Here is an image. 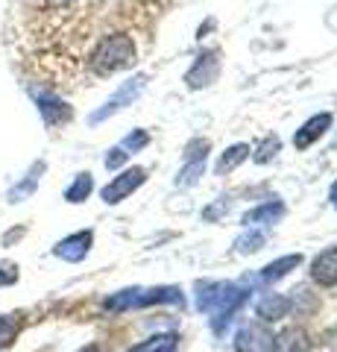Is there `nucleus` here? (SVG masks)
I'll list each match as a JSON object with an SVG mask.
<instances>
[{
    "instance_id": "nucleus-1",
    "label": "nucleus",
    "mask_w": 337,
    "mask_h": 352,
    "mask_svg": "<svg viewBox=\"0 0 337 352\" xmlns=\"http://www.w3.org/2000/svg\"><path fill=\"white\" fill-rule=\"evenodd\" d=\"M138 47L129 32H112V36H100L94 41L85 59V71L91 76H112L117 71H126L135 65Z\"/></svg>"
},
{
    "instance_id": "nucleus-2",
    "label": "nucleus",
    "mask_w": 337,
    "mask_h": 352,
    "mask_svg": "<svg viewBox=\"0 0 337 352\" xmlns=\"http://www.w3.org/2000/svg\"><path fill=\"white\" fill-rule=\"evenodd\" d=\"M197 308L205 314H211V329L217 335H223V329L229 326L232 314L244 305L246 291L237 288L232 282H202L197 285Z\"/></svg>"
},
{
    "instance_id": "nucleus-3",
    "label": "nucleus",
    "mask_w": 337,
    "mask_h": 352,
    "mask_svg": "<svg viewBox=\"0 0 337 352\" xmlns=\"http://www.w3.org/2000/svg\"><path fill=\"white\" fill-rule=\"evenodd\" d=\"M156 302H179L182 305V291L179 288H126L112 294L103 302L106 311H129V308L141 305H156Z\"/></svg>"
},
{
    "instance_id": "nucleus-4",
    "label": "nucleus",
    "mask_w": 337,
    "mask_h": 352,
    "mask_svg": "<svg viewBox=\"0 0 337 352\" xmlns=\"http://www.w3.org/2000/svg\"><path fill=\"white\" fill-rule=\"evenodd\" d=\"M144 82H147V76H144V74H138V76H132L129 82H124V85L115 91V97H108L106 106H103V109H97V112L89 118V124H100V120L112 118L115 112H121V109L132 106L135 97H138L141 91H144Z\"/></svg>"
},
{
    "instance_id": "nucleus-5",
    "label": "nucleus",
    "mask_w": 337,
    "mask_h": 352,
    "mask_svg": "<svg viewBox=\"0 0 337 352\" xmlns=\"http://www.w3.org/2000/svg\"><path fill=\"white\" fill-rule=\"evenodd\" d=\"M144 179H147V170H144V168H129V170H124L121 176H115V179L100 191L103 203L115 206V203L126 200V197L132 194L135 188H141V185H144Z\"/></svg>"
},
{
    "instance_id": "nucleus-6",
    "label": "nucleus",
    "mask_w": 337,
    "mask_h": 352,
    "mask_svg": "<svg viewBox=\"0 0 337 352\" xmlns=\"http://www.w3.org/2000/svg\"><path fill=\"white\" fill-rule=\"evenodd\" d=\"M235 352H273V332L258 323L244 326L235 335Z\"/></svg>"
},
{
    "instance_id": "nucleus-7",
    "label": "nucleus",
    "mask_w": 337,
    "mask_h": 352,
    "mask_svg": "<svg viewBox=\"0 0 337 352\" xmlns=\"http://www.w3.org/2000/svg\"><path fill=\"white\" fill-rule=\"evenodd\" d=\"M91 244H94V232H91V229H85V232H73V235L62 238L59 244L53 247V256L62 258V261L77 264V261H82L85 256H89Z\"/></svg>"
},
{
    "instance_id": "nucleus-8",
    "label": "nucleus",
    "mask_w": 337,
    "mask_h": 352,
    "mask_svg": "<svg viewBox=\"0 0 337 352\" xmlns=\"http://www.w3.org/2000/svg\"><path fill=\"white\" fill-rule=\"evenodd\" d=\"M205 153H209V141H194L185 150V168L176 176V185H194L205 170Z\"/></svg>"
},
{
    "instance_id": "nucleus-9",
    "label": "nucleus",
    "mask_w": 337,
    "mask_h": 352,
    "mask_svg": "<svg viewBox=\"0 0 337 352\" xmlns=\"http://www.w3.org/2000/svg\"><path fill=\"white\" fill-rule=\"evenodd\" d=\"M32 97H36L38 112H41V118H45L47 126H59V124H65V120H71V106L65 100H59L53 91H38V88H32Z\"/></svg>"
},
{
    "instance_id": "nucleus-10",
    "label": "nucleus",
    "mask_w": 337,
    "mask_h": 352,
    "mask_svg": "<svg viewBox=\"0 0 337 352\" xmlns=\"http://www.w3.org/2000/svg\"><path fill=\"white\" fill-rule=\"evenodd\" d=\"M217 74H220V53L209 50V53H202V56L197 59V65L188 71L185 82H188L191 88H202V85H211L217 80Z\"/></svg>"
},
{
    "instance_id": "nucleus-11",
    "label": "nucleus",
    "mask_w": 337,
    "mask_h": 352,
    "mask_svg": "<svg viewBox=\"0 0 337 352\" xmlns=\"http://www.w3.org/2000/svg\"><path fill=\"white\" fill-rule=\"evenodd\" d=\"M311 279L323 285V288H334L337 285V247L320 252L311 264Z\"/></svg>"
},
{
    "instance_id": "nucleus-12",
    "label": "nucleus",
    "mask_w": 337,
    "mask_h": 352,
    "mask_svg": "<svg viewBox=\"0 0 337 352\" xmlns=\"http://www.w3.org/2000/svg\"><path fill=\"white\" fill-rule=\"evenodd\" d=\"M329 126H332V115H329V112L314 115L311 120H305V124H302V129H297V135H293V147H297V150L311 147L314 141H317Z\"/></svg>"
},
{
    "instance_id": "nucleus-13",
    "label": "nucleus",
    "mask_w": 337,
    "mask_h": 352,
    "mask_svg": "<svg viewBox=\"0 0 337 352\" xmlns=\"http://www.w3.org/2000/svg\"><path fill=\"white\" fill-rule=\"evenodd\" d=\"M288 311H290V300H288V296H281V294H267V296H261L258 305H255V314L261 317V320H267V323L288 317Z\"/></svg>"
},
{
    "instance_id": "nucleus-14",
    "label": "nucleus",
    "mask_w": 337,
    "mask_h": 352,
    "mask_svg": "<svg viewBox=\"0 0 337 352\" xmlns=\"http://www.w3.org/2000/svg\"><path fill=\"white\" fill-rule=\"evenodd\" d=\"M273 352H311V340L302 329L293 326L273 338Z\"/></svg>"
},
{
    "instance_id": "nucleus-15",
    "label": "nucleus",
    "mask_w": 337,
    "mask_h": 352,
    "mask_svg": "<svg viewBox=\"0 0 337 352\" xmlns=\"http://www.w3.org/2000/svg\"><path fill=\"white\" fill-rule=\"evenodd\" d=\"M281 214H285V206H281L279 200L276 203H264V206L249 208V212L244 214V223L246 226H267V223H276Z\"/></svg>"
},
{
    "instance_id": "nucleus-16",
    "label": "nucleus",
    "mask_w": 337,
    "mask_h": 352,
    "mask_svg": "<svg viewBox=\"0 0 337 352\" xmlns=\"http://www.w3.org/2000/svg\"><path fill=\"white\" fill-rule=\"evenodd\" d=\"M302 264V256L297 252V256H281V258H276V261H270L264 270H261V279L264 282H279V279H285L290 270H297Z\"/></svg>"
},
{
    "instance_id": "nucleus-17",
    "label": "nucleus",
    "mask_w": 337,
    "mask_h": 352,
    "mask_svg": "<svg viewBox=\"0 0 337 352\" xmlns=\"http://www.w3.org/2000/svg\"><path fill=\"white\" fill-rule=\"evenodd\" d=\"M249 153H253V150H249V144H235V147H229V150H226L223 156H220V162H217L214 170L220 173V176H223V173H232L237 164L249 159Z\"/></svg>"
},
{
    "instance_id": "nucleus-18",
    "label": "nucleus",
    "mask_w": 337,
    "mask_h": 352,
    "mask_svg": "<svg viewBox=\"0 0 337 352\" xmlns=\"http://www.w3.org/2000/svg\"><path fill=\"white\" fill-rule=\"evenodd\" d=\"M41 173H45V162H36V164H32V170L27 173V179L21 182V185H15L12 191H9V203H21L27 194L36 191V185H38V176H41Z\"/></svg>"
},
{
    "instance_id": "nucleus-19",
    "label": "nucleus",
    "mask_w": 337,
    "mask_h": 352,
    "mask_svg": "<svg viewBox=\"0 0 337 352\" xmlns=\"http://www.w3.org/2000/svg\"><path fill=\"white\" fill-rule=\"evenodd\" d=\"M176 335L173 332H165V335H153L150 340H144V344L132 346L129 352H176Z\"/></svg>"
},
{
    "instance_id": "nucleus-20",
    "label": "nucleus",
    "mask_w": 337,
    "mask_h": 352,
    "mask_svg": "<svg viewBox=\"0 0 337 352\" xmlns=\"http://www.w3.org/2000/svg\"><path fill=\"white\" fill-rule=\"evenodd\" d=\"M94 191V179H91V173H80L77 179L71 182V188L65 191V200L68 203H85L89 200V194Z\"/></svg>"
},
{
    "instance_id": "nucleus-21",
    "label": "nucleus",
    "mask_w": 337,
    "mask_h": 352,
    "mask_svg": "<svg viewBox=\"0 0 337 352\" xmlns=\"http://www.w3.org/2000/svg\"><path fill=\"white\" fill-rule=\"evenodd\" d=\"M264 244H267V232H261V229L249 226V232H244L241 238L235 241V250L244 252V256H249V252H258Z\"/></svg>"
},
{
    "instance_id": "nucleus-22",
    "label": "nucleus",
    "mask_w": 337,
    "mask_h": 352,
    "mask_svg": "<svg viewBox=\"0 0 337 352\" xmlns=\"http://www.w3.org/2000/svg\"><path fill=\"white\" fill-rule=\"evenodd\" d=\"M21 332V323L15 314H0V349H6Z\"/></svg>"
},
{
    "instance_id": "nucleus-23",
    "label": "nucleus",
    "mask_w": 337,
    "mask_h": 352,
    "mask_svg": "<svg viewBox=\"0 0 337 352\" xmlns=\"http://www.w3.org/2000/svg\"><path fill=\"white\" fill-rule=\"evenodd\" d=\"M147 144H150V135H147L144 129H135L132 135H126V138L121 141V150H124V153H138V150H144Z\"/></svg>"
},
{
    "instance_id": "nucleus-24",
    "label": "nucleus",
    "mask_w": 337,
    "mask_h": 352,
    "mask_svg": "<svg viewBox=\"0 0 337 352\" xmlns=\"http://www.w3.org/2000/svg\"><path fill=\"white\" fill-rule=\"evenodd\" d=\"M279 147H281V144H279V138H264V141H261V144L255 147V156H253V159H255L258 164H264V162H270V159L276 156Z\"/></svg>"
},
{
    "instance_id": "nucleus-25",
    "label": "nucleus",
    "mask_w": 337,
    "mask_h": 352,
    "mask_svg": "<svg viewBox=\"0 0 337 352\" xmlns=\"http://www.w3.org/2000/svg\"><path fill=\"white\" fill-rule=\"evenodd\" d=\"M124 162H126V153H124L121 147H115V150L106 153V168H108V170H117Z\"/></svg>"
},
{
    "instance_id": "nucleus-26",
    "label": "nucleus",
    "mask_w": 337,
    "mask_h": 352,
    "mask_svg": "<svg viewBox=\"0 0 337 352\" xmlns=\"http://www.w3.org/2000/svg\"><path fill=\"white\" fill-rule=\"evenodd\" d=\"M12 282H18V267H15V264L0 267V285H12Z\"/></svg>"
},
{
    "instance_id": "nucleus-27",
    "label": "nucleus",
    "mask_w": 337,
    "mask_h": 352,
    "mask_svg": "<svg viewBox=\"0 0 337 352\" xmlns=\"http://www.w3.org/2000/svg\"><path fill=\"white\" fill-rule=\"evenodd\" d=\"M226 200H229V197H220V203H217L214 208H209V212H205V217H209V220H214L217 214L223 212V208H226V212H229V203H226Z\"/></svg>"
},
{
    "instance_id": "nucleus-28",
    "label": "nucleus",
    "mask_w": 337,
    "mask_h": 352,
    "mask_svg": "<svg viewBox=\"0 0 337 352\" xmlns=\"http://www.w3.org/2000/svg\"><path fill=\"white\" fill-rule=\"evenodd\" d=\"M21 235H24V229H15V232H9V235H3V244H12V241H18Z\"/></svg>"
},
{
    "instance_id": "nucleus-29",
    "label": "nucleus",
    "mask_w": 337,
    "mask_h": 352,
    "mask_svg": "<svg viewBox=\"0 0 337 352\" xmlns=\"http://www.w3.org/2000/svg\"><path fill=\"white\" fill-rule=\"evenodd\" d=\"M332 206H334V208H337V182H334V185H332Z\"/></svg>"
},
{
    "instance_id": "nucleus-30",
    "label": "nucleus",
    "mask_w": 337,
    "mask_h": 352,
    "mask_svg": "<svg viewBox=\"0 0 337 352\" xmlns=\"http://www.w3.org/2000/svg\"><path fill=\"white\" fill-rule=\"evenodd\" d=\"M82 352H100V349H97V346H85Z\"/></svg>"
}]
</instances>
